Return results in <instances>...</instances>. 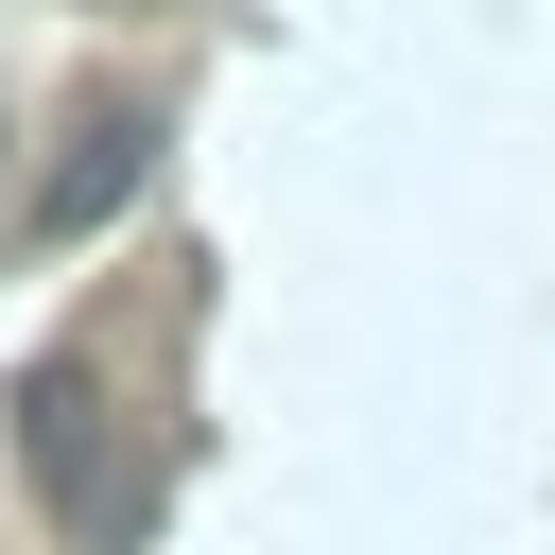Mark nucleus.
I'll list each match as a JSON object with an SVG mask.
<instances>
[{"mask_svg":"<svg viewBox=\"0 0 555 555\" xmlns=\"http://www.w3.org/2000/svg\"><path fill=\"white\" fill-rule=\"evenodd\" d=\"M139 173H156V104H121V121H87V156H52V191H35L17 225H35V243H87V225H104V208H121Z\"/></svg>","mask_w":555,"mask_h":555,"instance_id":"nucleus-1","label":"nucleus"},{"mask_svg":"<svg viewBox=\"0 0 555 555\" xmlns=\"http://www.w3.org/2000/svg\"><path fill=\"white\" fill-rule=\"evenodd\" d=\"M35 486H52V503H87V520H139V503L104 486V451H87V382H69V364L35 382Z\"/></svg>","mask_w":555,"mask_h":555,"instance_id":"nucleus-2","label":"nucleus"}]
</instances>
